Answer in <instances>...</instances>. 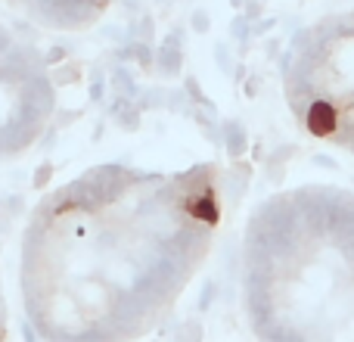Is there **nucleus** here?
Listing matches in <instances>:
<instances>
[{
	"label": "nucleus",
	"instance_id": "1",
	"mask_svg": "<svg viewBox=\"0 0 354 342\" xmlns=\"http://www.w3.org/2000/svg\"><path fill=\"white\" fill-rule=\"evenodd\" d=\"M221 215L212 162L180 171L103 162L56 183L19 243L28 327L53 342L153 333L205 264Z\"/></svg>",
	"mask_w": 354,
	"mask_h": 342
},
{
	"label": "nucleus",
	"instance_id": "2",
	"mask_svg": "<svg viewBox=\"0 0 354 342\" xmlns=\"http://www.w3.org/2000/svg\"><path fill=\"white\" fill-rule=\"evenodd\" d=\"M243 312L270 342H354V193L301 183L252 208Z\"/></svg>",
	"mask_w": 354,
	"mask_h": 342
},
{
	"label": "nucleus",
	"instance_id": "3",
	"mask_svg": "<svg viewBox=\"0 0 354 342\" xmlns=\"http://www.w3.org/2000/svg\"><path fill=\"white\" fill-rule=\"evenodd\" d=\"M283 93L305 134L354 156V6L292 37Z\"/></svg>",
	"mask_w": 354,
	"mask_h": 342
},
{
	"label": "nucleus",
	"instance_id": "4",
	"mask_svg": "<svg viewBox=\"0 0 354 342\" xmlns=\"http://www.w3.org/2000/svg\"><path fill=\"white\" fill-rule=\"evenodd\" d=\"M56 112V84L44 56L0 22V162L25 156Z\"/></svg>",
	"mask_w": 354,
	"mask_h": 342
},
{
	"label": "nucleus",
	"instance_id": "5",
	"mask_svg": "<svg viewBox=\"0 0 354 342\" xmlns=\"http://www.w3.org/2000/svg\"><path fill=\"white\" fill-rule=\"evenodd\" d=\"M25 19L50 31H84L93 28L115 0H3Z\"/></svg>",
	"mask_w": 354,
	"mask_h": 342
},
{
	"label": "nucleus",
	"instance_id": "6",
	"mask_svg": "<svg viewBox=\"0 0 354 342\" xmlns=\"http://www.w3.org/2000/svg\"><path fill=\"white\" fill-rule=\"evenodd\" d=\"M10 333V312H6V296H3V280H0V339Z\"/></svg>",
	"mask_w": 354,
	"mask_h": 342
}]
</instances>
